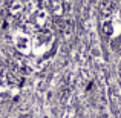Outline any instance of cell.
<instances>
[{
  "label": "cell",
  "instance_id": "obj_1",
  "mask_svg": "<svg viewBox=\"0 0 121 118\" xmlns=\"http://www.w3.org/2000/svg\"><path fill=\"white\" fill-rule=\"evenodd\" d=\"M120 74H121V63H120Z\"/></svg>",
  "mask_w": 121,
  "mask_h": 118
}]
</instances>
